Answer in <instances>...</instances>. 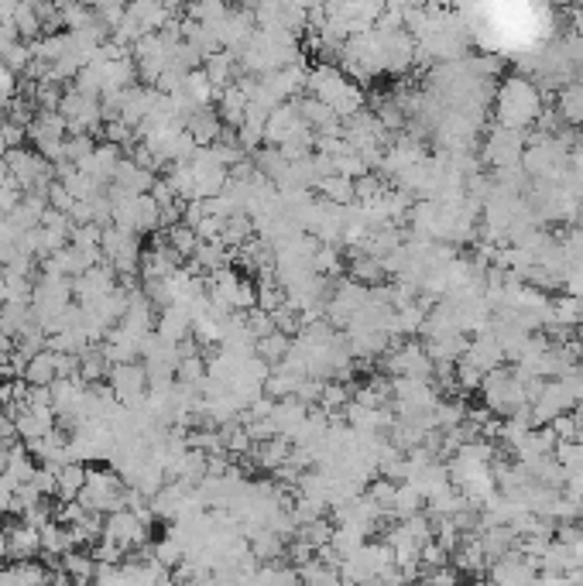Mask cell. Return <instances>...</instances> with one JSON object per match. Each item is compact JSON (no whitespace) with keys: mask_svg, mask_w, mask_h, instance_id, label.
Listing matches in <instances>:
<instances>
[{"mask_svg":"<svg viewBox=\"0 0 583 586\" xmlns=\"http://www.w3.org/2000/svg\"><path fill=\"white\" fill-rule=\"evenodd\" d=\"M539 90L529 83V79H508L505 86H501L498 93V117L501 124L508 127V131H518V127H525L529 120L539 117Z\"/></svg>","mask_w":583,"mask_h":586,"instance_id":"1","label":"cell"},{"mask_svg":"<svg viewBox=\"0 0 583 586\" xmlns=\"http://www.w3.org/2000/svg\"><path fill=\"white\" fill-rule=\"evenodd\" d=\"M494 586H532L535 583V563L522 552H508L505 559L491 566Z\"/></svg>","mask_w":583,"mask_h":586,"instance_id":"2","label":"cell"},{"mask_svg":"<svg viewBox=\"0 0 583 586\" xmlns=\"http://www.w3.org/2000/svg\"><path fill=\"white\" fill-rule=\"evenodd\" d=\"M110 381H114V395L127 401V405H134V401L145 395L148 374L141 371L138 364H117L114 374H110Z\"/></svg>","mask_w":583,"mask_h":586,"instance_id":"3","label":"cell"}]
</instances>
